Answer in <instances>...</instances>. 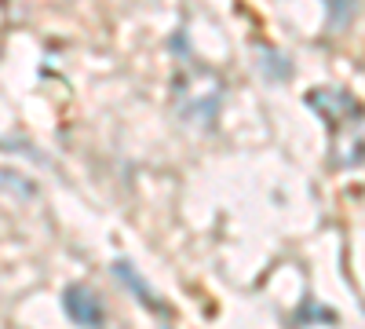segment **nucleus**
<instances>
[{"instance_id":"obj_1","label":"nucleus","mask_w":365,"mask_h":329,"mask_svg":"<svg viewBox=\"0 0 365 329\" xmlns=\"http://www.w3.org/2000/svg\"><path fill=\"white\" fill-rule=\"evenodd\" d=\"M63 311L73 325L81 329H103L106 322V308L88 285H66L63 289Z\"/></svg>"},{"instance_id":"obj_2","label":"nucleus","mask_w":365,"mask_h":329,"mask_svg":"<svg viewBox=\"0 0 365 329\" xmlns=\"http://www.w3.org/2000/svg\"><path fill=\"white\" fill-rule=\"evenodd\" d=\"M113 275H117V282H120V285L132 289V293L139 296V304H143V308H150V311H168V308H165V300H158L154 285H150V282L139 275V267H135L132 260H113Z\"/></svg>"},{"instance_id":"obj_3","label":"nucleus","mask_w":365,"mask_h":329,"mask_svg":"<svg viewBox=\"0 0 365 329\" xmlns=\"http://www.w3.org/2000/svg\"><path fill=\"white\" fill-rule=\"evenodd\" d=\"M259 59H263V74L270 77V81H289L292 77V63H289V55H282V51H259Z\"/></svg>"},{"instance_id":"obj_4","label":"nucleus","mask_w":365,"mask_h":329,"mask_svg":"<svg viewBox=\"0 0 365 329\" xmlns=\"http://www.w3.org/2000/svg\"><path fill=\"white\" fill-rule=\"evenodd\" d=\"M296 318L303 322V318H318V322H325V325H332V322H336V311H329V308H318L314 300H311V296H307V300H303V308L296 311Z\"/></svg>"},{"instance_id":"obj_5","label":"nucleus","mask_w":365,"mask_h":329,"mask_svg":"<svg viewBox=\"0 0 365 329\" xmlns=\"http://www.w3.org/2000/svg\"><path fill=\"white\" fill-rule=\"evenodd\" d=\"M351 11H354V4H344V8H336V4H329V22H332V26H340V22H344V19L351 15Z\"/></svg>"},{"instance_id":"obj_6","label":"nucleus","mask_w":365,"mask_h":329,"mask_svg":"<svg viewBox=\"0 0 365 329\" xmlns=\"http://www.w3.org/2000/svg\"><path fill=\"white\" fill-rule=\"evenodd\" d=\"M161 329H172V325H161Z\"/></svg>"}]
</instances>
